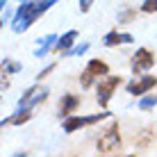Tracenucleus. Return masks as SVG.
Wrapping results in <instances>:
<instances>
[{
    "instance_id": "f257e3e1",
    "label": "nucleus",
    "mask_w": 157,
    "mask_h": 157,
    "mask_svg": "<svg viewBox=\"0 0 157 157\" xmlns=\"http://www.w3.org/2000/svg\"><path fill=\"white\" fill-rule=\"evenodd\" d=\"M52 5H55V0H23L18 12L14 14V23H12L14 32H25L39 16H43L48 12Z\"/></svg>"
},
{
    "instance_id": "f03ea898",
    "label": "nucleus",
    "mask_w": 157,
    "mask_h": 157,
    "mask_svg": "<svg viewBox=\"0 0 157 157\" xmlns=\"http://www.w3.org/2000/svg\"><path fill=\"white\" fill-rule=\"evenodd\" d=\"M96 150L100 155H112L121 150V128L116 121H112L96 139Z\"/></svg>"
},
{
    "instance_id": "7ed1b4c3",
    "label": "nucleus",
    "mask_w": 157,
    "mask_h": 157,
    "mask_svg": "<svg viewBox=\"0 0 157 157\" xmlns=\"http://www.w3.org/2000/svg\"><path fill=\"white\" fill-rule=\"evenodd\" d=\"M121 86V78L118 75H109V78H102L98 86H96V100H98V105L105 109L107 105H109L112 96H114V91Z\"/></svg>"
},
{
    "instance_id": "20e7f679",
    "label": "nucleus",
    "mask_w": 157,
    "mask_h": 157,
    "mask_svg": "<svg viewBox=\"0 0 157 157\" xmlns=\"http://www.w3.org/2000/svg\"><path fill=\"white\" fill-rule=\"evenodd\" d=\"M107 64L102 62V59H91L89 64H86V68L82 73H80V84H82V89H91L96 82V78H100V75H107Z\"/></svg>"
},
{
    "instance_id": "39448f33",
    "label": "nucleus",
    "mask_w": 157,
    "mask_h": 157,
    "mask_svg": "<svg viewBox=\"0 0 157 157\" xmlns=\"http://www.w3.org/2000/svg\"><path fill=\"white\" fill-rule=\"evenodd\" d=\"M102 118H109V112H102V114H91V116H66L64 118V132H75L80 128H86V125H94V123L102 121Z\"/></svg>"
},
{
    "instance_id": "423d86ee",
    "label": "nucleus",
    "mask_w": 157,
    "mask_h": 157,
    "mask_svg": "<svg viewBox=\"0 0 157 157\" xmlns=\"http://www.w3.org/2000/svg\"><path fill=\"white\" fill-rule=\"evenodd\" d=\"M153 64H155V55L148 48H139L132 55L130 68H132V73H144V71H148V68H153Z\"/></svg>"
},
{
    "instance_id": "0eeeda50",
    "label": "nucleus",
    "mask_w": 157,
    "mask_h": 157,
    "mask_svg": "<svg viewBox=\"0 0 157 157\" xmlns=\"http://www.w3.org/2000/svg\"><path fill=\"white\" fill-rule=\"evenodd\" d=\"M48 98V91L41 89L39 84H32L30 89H25V94L18 98V107H34L39 105V102H43Z\"/></svg>"
},
{
    "instance_id": "6e6552de",
    "label": "nucleus",
    "mask_w": 157,
    "mask_h": 157,
    "mask_svg": "<svg viewBox=\"0 0 157 157\" xmlns=\"http://www.w3.org/2000/svg\"><path fill=\"white\" fill-rule=\"evenodd\" d=\"M157 84V78H153V75H144V78H134L132 82H128V94H132V96H144V94H148L150 89Z\"/></svg>"
},
{
    "instance_id": "1a4fd4ad",
    "label": "nucleus",
    "mask_w": 157,
    "mask_h": 157,
    "mask_svg": "<svg viewBox=\"0 0 157 157\" xmlns=\"http://www.w3.org/2000/svg\"><path fill=\"white\" fill-rule=\"evenodd\" d=\"M75 39H78V32H75V30H68L66 34H62V36L57 39V43H55V52H57V55H68V50L73 48Z\"/></svg>"
},
{
    "instance_id": "9d476101",
    "label": "nucleus",
    "mask_w": 157,
    "mask_h": 157,
    "mask_svg": "<svg viewBox=\"0 0 157 157\" xmlns=\"http://www.w3.org/2000/svg\"><path fill=\"white\" fill-rule=\"evenodd\" d=\"M80 107V98L78 96H73V94H66V96H62V100H59V116H71L75 109Z\"/></svg>"
},
{
    "instance_id": "9b49d317",
    "label": "nucleus",
    "mask_w": 157,
    "mask_h": 157,
    "mask_svg": "<svg viewBox=\"0 0 157 157\" xmlns=\"http://www.w3.org/2000/svg\"><path fill=\"white\" fill-rule=\"evenodd\" d=\"M134 36L132 34H125V32H109V34H105V39H102V46L105 48H114V46H121V43H132Z\"/></svg>"
},
{
    "instance_id": "f8f14e48",
    "label": "nucleus",
    "mask_w": 157,
    "mask_h": 157,
    "mask_svg": "<svg viewBox=\"0 0 157 157\" xmlns=\"http://www.w3.org/2000/svg\"><path fill=\"white\" fill-rule=\"evenodd\" d=\"M32 116H34L32 114V107H18V112H16L14 116H9V118L2 121V128H7V125H23V123H28Z\"/></svg>"
},
{
    "instance_id": "ddd939ff",
    "label": "nucleus",
    "mask_w": 157,
    "mask_h": 157,
    "mask_svg": "<svg viewBox=\"0 0 157 157\" xmlns=\"http://www.w3.org/2000/svg\"><path fill=\"white\" fill-rule=\"evenodd\" d=\"M57 39H59V36H55V34H48V36H43V39H41V43H39V48L34 50V57H46L48 52H50V48H55Z\"/></svg>"
},
{
    "instance_id": "4468645a",
    "label": "nucleus",
    "mask_w": 157,
    "mask_h": 157,
    "mask_svg": "<svg viewBox=\"0 0 157 157\" xmlns=\"http://www.w3.org/2000/svg\"><path fill=\"white\" fill-rule=\"evenodd\" d=\"M150 141H153V132H150V130H141V134L134 139V146H137V148H148Z\"/></svg>"
},
{
    "instance_id": "2eb2a0df",
    "label": "nucleus",
    "mask_w": 157,
    "mask_h": 157,
    "mask_svg": "<svg viewBox=\"0 0 157 157\" xmlns=\"http://www.w3.org/2000/svg\"><path fill=\"white\" fill-rule=\"evenodd\" d=\"M153 107H157V96H144V98L139 100V109L148 112V109H153Z\"/></svg>"
},
{
    "instance_id": "dca6fc26",
    "label": "nucleus",
    "mask_w": 157,
    "mask_h": 157,
    "mask_svg": "<svg viewBox=\"0 0 157 157\" xmlns=\"http://www.w3.org/2000/svg\"><path fill=\"white\" fill-rule=\"evenodd\" d=\"M18 71H21L18 62H12V59H5L2 62V73L5 75H12V73H18Z\"/></svg>"
},
{
    "instance_id": "f3484780",
    "label": "nucleus",
    "mask_w": 157,
    "mask_h": 157,
    "mask_svg": "<svg viewBox=\"0 0 157 157\" xmlns=\"http://www.w3.org/2000/svg\"><path fill=\"white\" fill-rule=\"evenodd\" d=\"M141 12H144V14H155V12H157V0H144Z\"/></svg>"
},
{
    "instance_id": "a211bd4d",
    "label": "nucleus",
    "mask_w": 157,
    "mask_h": 157,
    "mask_svg": "<svg viewBox=\"0 0 157 157\" xmlns=\"http://www.w3.org/2000/svg\"><path fill=\"white\" fill-rule=\"evenodd\" d=\"M134 16H137V12H134V9H125V12L118 16V23H132Z\"/></svg>"
},
{
    "instance_id": "6ab92c4d",
    "label": "nucleus",
    "mask_w": 157,
    "mask_h": 157,
    "mask_svg": "<svg viewBox=\"0 0 157 157\" xmlns=\"http://www.w3.org/2000/svg\"><path fill=\"white\" fill-rule=\"evenodd\" d=\"M89 50V43H82V46H75L68 50V55H84V52Z\"/></svg>"
},
{
    "instance_id": "aec40b11",
    "label": "nucleus",
    "mask_w": 157,
    "mask_h": 157,
    "mask_svg": "<svg viewBox=\"0 0 157 157\" xmlns=\"http://www.w3.org/2000/svg\"><path fill=\"white\" fill-rule=\"evenodd\" d=\"M52 71H55V64H50V66H46L43 71H39V73H36V80L41 82V80H43V78H48V75H50Z\"/></svg>"
},
{
    "instance_id": "412c9836",
    "label": "nucleus",
    "mask_w": 157,
    "mask_h": 157,
    "mask_svg": "<svg viewBox=\"0 0 157 157\" xmlns=\"http://www.w3.org/2000/svg\"><path fill=\"white\" fill-rule=\"evenodd\" d=\"M91 5H94V0H80V12L86 14V12L91 9Z\"/></svg>"
},
{
    "instance_id": "4be33fe9",
    "label": "nucleus",
    "mask_w": 157,
    "mask_h": 157,
    "mask_svg": "<svg viewBox=\"0 0 157 157\" xmlns=\"http://www.w3.org/2000/svg\"><path fill=\"white\" fill-rule=\"evenodd\" d=\"M55 2H57V0H55Z\"/></svg>"
}]
</instances>
